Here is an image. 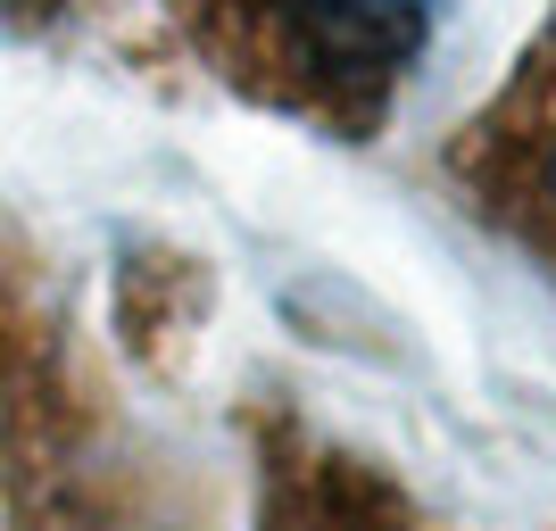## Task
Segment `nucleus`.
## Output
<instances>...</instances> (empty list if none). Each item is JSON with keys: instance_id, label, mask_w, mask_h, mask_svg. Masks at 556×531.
I'll list each match as a JSON object with an SVG mask.
<instances>
[{"instance_id": "1", "label": "nucleus", "mask_w": 556, "mask_h": 531, "mask_svg": "<svg viewBox=\"0 0 556 531\" xmlns=\"http://www.w3.org/2000/svg\"><path fill=\"white\" fill-rule=\"evenodd\" d=\"M184 42L232 92L307 116L325 134H374L432 50L448 0H166Z\"/></svg>"}, {"instance_id": "2", "label": "nucleus", "mask_w": 556, "mask_h": 531, "mask_svg": "<svg viewBox=\"0 0 556 531\" xmlns=\"http://www.w3.org/2000/svg\"><path fill=\"white\" fill-rule=\"evenodd\" d=\"M457 175L498 225H515L532 250L556 257V9L498 84V100L465 125Z\"/></svg>"}, {"instance_id": "3", "label": "nucleus", "mask_w": 556, "mask_h": 531, "mask_svg": "<svg viewBox=\"0 0 556 531\" xmlns=\"http://www.w3.org/2000/svg\"><path fill=\"white\" fill-rule=\"evenodd\" d=\"M0 9H42V0H0Z\"/></svg>"}]
</instances>
